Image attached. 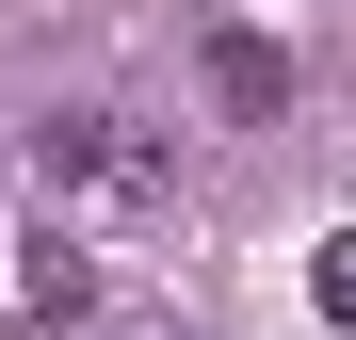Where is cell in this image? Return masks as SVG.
Wrapping results in <instances>:
<instances>
[{
	"instance_id": "1",
	"label": "cell",
	"mask_w": 356,
	"mask_h": 340,
	"mask_svg": "<svg viewBox=\"0 0 356 340\" xmlns=\"http://www.w3.org/2000/svg\"><path fill=\"white\" fill-rule=\"evenodd\" d=\"M146 211H178V146L146 130V113H49L33 130V227H146Z\"/></svg>"
},
{
	"instance_id": "2",
	"label": "cell",
	"mask_w": 356,
	"mask_h": 340,
	"mask_svg": "<svg viewBox=\"0 0 356 340\" xmlns=\"http://www.w3.org/2000/svg\"><path fill=\"white\" fill-rule=\"evenodd\" d=\"M81 292H97V259L65 243V227H33V243H17V275H0V308H17V324H65Z\"/></svg>"
},
{
	"instance_id": "3",
	"label": "cell",
	"mask_w": 356,
	"mask_h": 340,
	"mask_svg": "<svg viewBox=\"0 0 356 340\" xmlns=\"http://www.w3.org/2000/svg\"><path fill=\"white\" fill-rule=\"evenodd\" d=\"M211 97H227V113H275V97H291V65H275L259 33H211Z\"/></svg>"
},
{
	"instance_id": "4",
	"label": "cell",
	"mask_w": 356,
	"mask_h": 340,
	"mask_svg": "<svg viewBox=\"0 0 356 340\" xmlns=\"http://www.w3.org/2000/svg\"><path fill=\"white\" fill-rule=\"evenodd\" d=\"M324 308L356 324V227H340V243H324Z\"/></svg>"
}]
</instances>
